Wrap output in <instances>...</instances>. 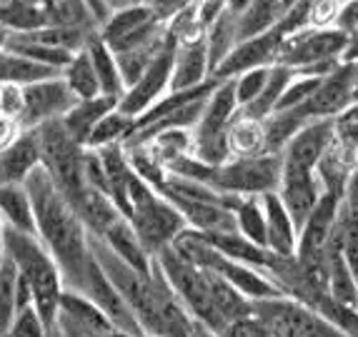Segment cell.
<instances>
[{"label": "cell", "mask_w": 358, "mask_h": 337, "mask_svg": "<svg viewBox=\"0 0 358 337\" xmlns=\"http://www.w3.org/2000/svg\"><path fill=\"white\" fill-rule=\"evenodd\" d=\"M25 190H28L33 215H36V235L58 265L63 290L83 295L88 267L93 262L88 230L43 167L30 172V178L25 180Z\"/></svg>", "instance_id": "1"}, {"label": "cell", "mask_w": 358, "mask_h": 337, "mask_svg": "<svg viewBox=\"0 0 358 337\" xmlns=\"http://www.w3.org/2000/svg\"><path fill=\"white\" fill-rule=\"evenodd\" d=\"M0 245H3V255L15 265L20 278L28 283L30 295H33V308L41 315L43 325L53 330L55 317H58L60 292H63V278H60L55 260L36 235L18 232L13 227L3 230Z\"/></svg>", "instance_id": "2"}, {"label": "cell", "mask_w": 358, "mask_h": 337, "mask_svg": "<svg viewBox=\"0 0 358 337\" xmlns=\"http://www.w3.org/2000/svg\"><path fill=\"white\" fill-rule=\"evenodd\" d=\"M128 200H131L128 223L133 225L138 240L150 257L171 248L176 237L185 230V223L178 210L158 190H153L148 183L138 178L136 172L128 185Z\"/></svg>", "instance_id": "3"}, {"label": "cell", "mask_w": 358, "mask_h": 337, "mask_svg": "<svg viewBox=\"0 0 358 337\" xmlns=\"http://www.w3.org/2000/svg\"><path fill=\"white\" fill-rule=\"evenodd\" d=\"M38 137V150H41V167L45 170L58 193L68 200V205L83 195V190L88 188L83 180V153L76 140L66 133V128L60 125V120L45 123L36 128Z\"/></svg>", "instance_id": "4"}, {"label": "cell", "mask_w": 358, "mask_h": 337, "mask_svg": "<svg viewBox=\"0 0 358 337\" xmlns=\"http://www.w3.org/2000/svg\"><path fill=\"white\" fill-rule=\"evenodd\" d=\"M346 36L338 28L316 30L301 28L283 38L275 66H283L303 75H329L343 58Z\"/></svg>", "instance_id": "5"}, {"label": "cell", "mask_w": 358, "mask_h": 337, "mask_svg": "<svg viewBox=\"0 0 358 337\" xmlns=\"http://www.w3.org/2000/svg\"><path fill=\"white\" fill-rule=\"evenodd\" d=\"M238 103L233 93L231 80H218L213 93L208 95L203 107V115L193 128V158H198L206 165L221 167L231 160L228 148V125L238 115Z\"/></svg>", "instance_id": "6"}, {"label": "cell", "mask_w": 358, "mask_h": 337, "mask_svg": "<svg viewBox=\"0 0 358 337\" xmlns=\"http://www.w3.org/2000/svg\"><path fill=\"white\" fill-rule=\"evenodd\" d=\"M281 172V155L263 153L253 158H231L215 167L213 188L236 197H263L278 190Z\"/></svg>", "instance_id": "7"}, {"label": "cell", "mask_w": 358, "mask_h": 337, "mask_svg": "<svg viewBox=\"0 0 358 337\" xmlns=\"http://www.w3.org/2000/svg\"><path fill=\"white\" fill-rule=\"evenodd\" d=\"M253 317H258L275 337H343L313 310L291 297L251 302Z\"/></svg>", "instance_id": "8"}, {"label": "cell", "mask_w": 358, "mask_h": 337, "mask_svg": "<svg viewBox=\"0 0 358 337\" xmlns=\"http://www.w3.org/2000/svg\"><path fill=\"white\" fill-rule=\"evenodd\" d=\"M98 36L103 38V43L113 53H126V50H133V47L161 43L168 36V30L166 23L155 20L153 13L143 3H138V6L110 13L98 25Z\"/></svg>", "instance_id": "9"}, {"label": "cell", "mask_w": 358, "mask_h": 337, "mask_svg": "<svg viewBox=\"0 0 358 337\" xmlns=\"http://www.w3.org/2000/svg\"><path fill=\"white\" fill-rule=\"evenodd\" d=\"M173 58H176V40L168 36L161 47V53L155 55V60L148 66V70L138 77V83H133L126 93L120 95L118 110L131 115V118H141L148 107H153L155 103L161 100L163 95L171 90Z\"/></svg>", "instance_id": "10"}, {"label": "cell", "mask_w": 358, "mask_h": 337, "mask_svg": "<svg viewBox=\"0 0 358 337\" xmlns=\"http://www.w3.org/2000/svg\"><path fill=\"white\" fill-rule=\"evenodd\" d=\"M358 88V60H341L338 66L321 77V85L310 100L301 105L308 120H334L356 98Z\"/></svg>", "instance_id": "11"}, {"label": "cell", "mask_w": 358, "mask_h": 337, "mask_svg": "<svg viewBox=\"0 0 358 337\" xmlns=\"http://www.w3.org/2000/svg\"><path fill=\"white\" fill-rule=\"evenodd\" d=\"M76 103V95L68 90L60 75L28 85L23 88V112L18 118L20 130H36L41 125L60 120Z\"/></svg>", "instance_id": "12"}, {"label": "cell", "mask_w": 358, "mask_h": 337, "mask_svg": "<svg viewBox=\"0 0 358 337\" xmlns=\"http://www.w3.org/2000/svg\"><path fill=\"white\" fill-rule=\"evenodd\" d=\"M281 43H283L281 28H273V30H268V33H263V36L241 40L238 45L231 50V55L215 68L213 77L215 80H233V77H238L241 73H245V70L275 66Z\"/></svg>", "instance_id": "13"}, {"label": "cell", "mask_w": 358, "mask_h": 337, "mask_svg": "<svg viewBox=\"0 0 358 337\" xmlns=\"http://www.w3.org/2000/svg\"><path fill=\"white\" fill-rule=\"evenodd\" d=\"M83 295L110 320V325H113L115 330L126 332V335H131V337H143V330L138 325L133 310L128 308V302L123 300V295L110 285V280L103 275V270L96 265V260L90 262V267H88Z\"/></svg>", "instance_id": "14"}, {"label": "cell", "mask_w": 358, "mask_h": 337, "mask_svg": "<svg viewBox=\"0 0 358 337\" xmlns=\"http://www.w3.org/2000/svg\"><path fill=\"white\" fill-rule=\"evenodd\" d=\"M334 140V120H310L281 153L283 170H316L318 160Z\"/></svg>", "instance_id": "15"}, {"label": "cell", "mask_w": 358, "mask_h": 337, "mask_svg": "<svg viewBox=\"0 0 358 337\" xmlns=\"http://www.w3.org/2000/svg\"><path fill=\"white\" fill-rule=\"evenodd\" d=\"M275 195L281 197L293 225L301 230L308 215L316 210L318 200L323 197V188L316 178V170H283Z\"/></svg>", "instance_id": "16"}, {"label": "cell", "mask_w": 358, "mask_h": 337, "mask_svg": "<svg viewBox=\"0 0 358 337\" xmlns=\"http://www.w3.org/2000/svg\"><path fill=\"white\" fill-rule=\"evenodd\" d=\"M36 167H41L36 130H23L8 148L0 150V188L3 185H25V180Z\"/></svg>", "instance_id": "17"}, {"label": "cell", "mask_w": 358, "mask_h": 337, "mask_svg": "<svg viewBox=\"0 0 358 337\" xmlns=\"http://www.w3.org/2000/svg\"><path fill=\"white\" fill-rule=\"evenodd\" d=\"M356 165H358V150L334 137L316 165V178L321 183L323 193H329V195L341 200Z\"/></svg>", "instance_id": "18"}, {"label": "cell", "mask_w": 358, "mask_h": 337, "mask_svg": "<svg viewBox=\"0 0 358 337\" xmlns=\"http://www.w3.org/2000/svg\"><path fill=\"white\" fill-rule=\"evenodd\" d=\"M210 80V63L206 40L198 38L191 43H176L173 73H171V90H191Z\"/></svg>", "instance_id": "19"}, {"label": "cell", "mask_w": 358, "mask_h": 337, "mask_svg": "<svg viewBox=\"0 0 358 337\" xmlns=\"http://www.w3.org/2000/svg\"><path fill=\"white\" fill-rule=\"evenodd\" d=\"M58 317L66 320L68 325H73L76 330H80L85 337H108L115 332V327L110 325V320H108L88 297L73 290L60 292Z\"/></svg>", "instance_id": "20"}, {"label": "cell", "mask_w": 358, "mask_h": 337, "mask_svg": "<svg viewBox=\"0 0 358 337\" xmlns=\"http://www.w3.org/2000/svg\"><path fill=\"white\" fill-rule=\"evenodd\" d=\"M261 202L266 213V248L281 257H293L299 245V227L293 225L281 197L271 193V195H263Z\"/></svg>", "instance_id": "21"}, {"label": "cell", "mask_w": 358, "mask_h": 337, "mask_svg": "<svg viewBox=\"0 0 358 337\" xmlns=\"http://www.w3.org/2000/svg\"><path fill=\"white\" fill-rule=\"evenodd\" d=\"M118 107L115 98H108V95H98V98H90V100H78L71 110L60 118V125L66 128V133L73 140L85 148L88 145L90 133L96 130V125L106 118L108 112Z\"/></svg>", "instance_id": "22"}, {"label": "cell", "mask_w": 358, "mask_h": 337, "mask_svg": "<svg viewBox=\"0 0 358 337\" xmlns=\"http://www.w3.org/2000/svg\"><path fill=\"white\" fill-rule=\"evenodd\" d=\"M101 240L113 250L128 267H133V270L141 272V275H148L150 272L153 257L145 253V248L141 245V240H138L136 230H133V225L128 223L126 218L115 220V223L103 232Z\"/></svg>", "instance_id": "23"}, {"label": "cell", "mask_w": 358, "mask_h": 337, "mask_svg": "<svg viewBox=\"0 0 358 337\" xmlns=\"http://www.w3.org/2000/svg\"><path fill=\"white\" fill-rule=\"evenodd\" d=\"M203 237L218 253L226 255L228 260H236L245 267H253V270L263 272V275H268V267L273 265L275 255L271 250L248 243L238 232H221V235H203Z\"/></svg>", "instance_id": "24"}, {"label": "cell", "mask_w": 358, "mask_h": 337, "mask_svg": "<svg viewBox=\"0 0 358 337\" xmlns=\"http://www.w3.org/2000/svg\"><path fill=\"white\" fill-rule=\"evenodd\" d=\"M286 15L281 0H253L251 6L236 15V28H238V43L248 40L268 33V30L278 28Z\"/></svg>", "instance_id": "25"}, {"label": "cell", "mask_w": 358, "mask_h": 337, "mask_svg": "<svg viewBox=\"0 0 358 337\" xmlns=\"http://www.w3.org/2000/svg\"><path fill=\"white\" fill-rule=\"evenodd\" d=\"M85 53H88L90 63H93V70H96V75H98L101 93L108 95V98L120 100V95L126 93V85H123V77H120L113 50L103 43V38L98 36V30L88 38V43H85Z\"/></svg>", "instance_id": "26"}, {"label": "cell", "mask_w": 358, "mask_h": 337, "mask_svg": "<svg viewBox=\"0 0 358 337\" xmlns=\"http://www.w3.org/2000/svg\"><path fill=\"white\" fill-rule=\"evenodd\" d=\"M60 73L48 66H41L36 60L23 58L18 53L3 50L0 55V85H18V88H28V85L43 83L50 77H58Z\"/></svg>", "instance_id": "27"}, {"label": "cell", "mask_w": 358, "mask_h": 337, "mask_svg": "<svg viewBox=\"0 0 358 337\" xmlns=\"http://www.w3.org/2000/svg\"><path fill=\"white\" fill-rule=\"evenodd\" d=\"M0 215H3L6 227L36 235V215H33L25 185H3L0 188Z\"/></svg>", "instance_id": "28"}, {"label": "cell", "mask_w": 358, "mask_h": 337, "mask_svg": "<svg viewBox=\"0 0 358 337\" xmlns=\"http://www.w3.org/2000/svg\"><path fill=\"white\" fill-rule=\"evenodd\" d=\"M310 123L303 115L301 107H291V110H275L268 118L263 120V137H266V153L281 155L283 148L293 140V135Z\"/></svg>", "instance_id": "29"}, {"label": "cell", "mask_w": 358, "mask_h": 337, "mask_svg": "<svg viewBox=\"0 0 358 337\" xmlns=\"http://www.w3.org/2000/svg\"><path fill=\"white\" fill-rule=\"evenodd\" d=\"M228 148H231V158H253L266 153L263 120L248 118L238 110V115L228 125Z\"/></svg>", "instance_id": "30"}, {"label": "cell", "mask_w": 358, "mask_h": 337, "mask_svg": "<svg viewBox=\"0 0 358 337\" xmlns=\"http://www.w3.org/2000/svg\"><path fill=\"white\" fill-rule=\"evenodd\" d=\"M206 50H208V63H210V77H213L215 68L221 66L223 60L231 55V50L238 45V28H236V13L226 10L208 25L206 30Z\"/></svg>", "instance_id": "31"}, {"label": "cell", "mask_w": 358, "mask_h": 337, "mask_svg": "<svg viewBox=\"0 0 358 337\" xmlns=\"http://www.w3.org/2000/svg\"><path fill=\"white\" fill-rule=\"evenodd\" d=\"M60 77H63V83L68 85V90L76 95V100H90V98L103 95L98 75H96V70H93V63H90L88 53H85V47L80 53L73 55L71 63L60 73Z\"/></svg>", "instance_id": "32"}, {"label": "cell", "mask_w": 358, "mask_h": 337, "mask_svg": "<svg viewBox=\"0 0 358 337\" xmlns=\"http://www.w3.org/2000/svg\"><path fill=\"white\" fill-rule=\"evenodd\" d=\"M293 77H296V73L288 70V68L283 66H271V73H268V80H266V85H263L261 95H258L256 100L251 103L248 107H243V115H248V118H256V120H266L271 115V112L278 107V100H281V95L286 93L288 83H291Z\"/></svg>", "instance_id": "33"}, {"label": "cell", "mask_w": 358, "mask_h": 337, "mask_svg": "<svg viewBox=\"0 0 358 337\" xmlns=\"http://www.w3.org/2000/svg\"><path fill=\"white\" fill-rule=\"evenodd\" d=\"M308 310L323 317L334 327L336 332H341L343 337H358V310L346 302H338L329 295V292H321L316 300L310 302Z\"/></svg>", "instance_id": "34"}, {"label": "cell", "mask_w": 358, "mask_h": 337, "mask_svg": "<svg viewBox=\"0 0 358 337\" xmlns=\"http://www.w3.org/2000/svg\"><path fill=\"white\" fill-rule=\"evenodd\" d=\"M233 218H236V232L241 237L258 248H266V213L261 197H241L238 205L233 207Z\"/></svg>", "instance_id": "35"}, {"label": "cell", "mask_w": 358, "mask_h": 337, "mask_svg": "<svg viewBox=\"0 0 358 337\" xmlns=\"http://www.w3.org/2000/svg\"><path fill=\"white\" fill-rule=\"evenodd\" d=\"M133 128H136V118H131V115H126V112H120L115 107L96 125V130L90 133L85 148L101 150L108 148V145H120V142H126L133 135Z\"/></svg>", "instance_id": "36"}, {"label": "cell", "mask_w": 358, "mask_h": 337, "mask_svg": "<svg viewBox=\"0 0 358 337\" xmlns=\"http://www.w3.org/2000/svg\"><path fill=\"white\" fill-rule=\"evenodd\" d=\"M45 20L58 28H98L96 15L83 0H45Z\"/></svg>", "instance_id": "37"}, {"label": "cell", "mask_w": 358, "mask_h": 337, "mask_svg": "<svg viewBox=\"0 0 358 337\" xmlns=\"http://www.w3.org/2000/svg\"><path fill=\"white\" fill-rule=\"evenodd\" d=\"M133 145H136V142H133ZM145 145H148L150 153L168 167L178 158H185V155L193 153V130H183V128L161 130V133H155L153 137H148Z\"/></svg>", "instance_id": "38"}, {"label": "cell", "mask_w": 358, "mask_h": 337, "mask_svg": "<svg viewBox=\"0 0 358 337\" xmlns=\"http://www.w3.org/2000/svg\"><path fill=\"white\" fill-rule=\"evenodd\" d=\"M331 243L336 245V250L341 253L343 262L348 265V270L353 272V278L358 283V215H351L348 210L338 207Z\"/></svg>", "instance_id": "39"}, {"label": "cell", "mask_w": 358, "mask_h": 337, "mask_svg": "<svg viewBox=\"0 0 358 337\" xmlns=\"http://www.w3.org/2000/svg\"><path fill=\"white\" fill-rule=\"evenodd\" d=\"M18 315V270L3 255L0 262V337H6Z\"/></svg>", "instance_id": "40"}, {"label": "cell", "mask_w": 358, "mask_h": 337, "mask_svg": "<svg viewBox=\"0 0 358 337\" xmlns=\"http://www.w3.org/2000/svg\"><path fill=\"white\" fill-rule=\"evenodd\" d=\"M166 38H163L161 43H153V45L133 47V50H126V53H113L115 55V63H118L120 77H123V85H126V90L131 88L133 83H138V77L148 70V66L155 60V55L161 53V47H163V43H166Z\"/></svg>", "instance_id": "41"}, {"label": "cell", "mask_w": 358, "mask_h": 337, "mask_svg": "<svg viewBox=\"0 0 358 337\" xmlns=\"http://www.w3.org/2000/svg\"><path fill=\"white\" fill-rule=\"evenodd\" d=\"M268 73H271V68H256V70H245V73H241L238 77L231 80L233 93H236V103H238L241 110L251 105L258 95H261L263 85L268 80Z\"/></svg>", "instance_id": "42"}, {"label": "cell", "mask_w": 358, "mask_h": 337, "mask_svg": "<svg viewBox=\"0 0 358 337\" xmlns=\"http://www.w3.org/2000/svg\"><path fill=\"white\" fill-rule=\"evenodd\" d=\"M341 8H343V0H306V28H336Z\"/></svg>", "instance_id": "43"}, {"label": "cell", "mask_w": 358, "mask_h": 337, "mask_svg": "<svg viewBox=\"0 0 358 337\" xmlns=\"http://www.w3.org/2000/svg\"><path fill=\"white\" fill-rule=\"evenodd\" d=\"M6 337H50V330L43 325L41 315L30 305V308L20 310V313L15 315V320H13V325Z\"/></svg>", "instance_id": "44"}, {"label": "cell", "mask_w": 358, "mask_h": 337, "mask_svg": "<svg viewBox=\"0 0 358 337\" xmlns=\"http://www.w3.org/2000/svg\"><path fill=\"white\" fill-rule=\"evenodd\" d=\"M334 137L358 150V100L334 118Z\"/></svg>", "instance_id": "45"}, {"label": "cell", "mask_w": 358, "mask_h": 337, "mask_svg": "<svg viewBox=\"0 0 358 337\" xmlns=\"http://www.w3.org/2000/svg\"><path fill=\"white\" fill-rule=\"evenodd\" d=\"M221 337H275V335L268 330V327L263 325L261 320L253 317V313H251L248 317L231 322V325L226 327V332H223Z\"/></svg>", "instance_id": "46"}, {"label": "cell", "mask_w": 358, "mask_h": 337, "mask_svg": "<svg viewBox=\"0 0 358 337\" xmlns=\"http://www.w3.org/2000/svg\"><path fill=\"white\" fill-rule=\"evenodd\" d=\"M196 0H143V6L153 13L155 20H161V23H171V20L183 13L185 8H191Z\"/></svg>", "instance_id": "47"}, {"label": "cell", "mask_w": 358, "mask_h": 337, "mask_svg": "<svg viewBox=\"0 0 358 337\" xmlns=\"http://www.w3.org/2000/svg\"><path fill=\"white\" fill-rule=\"evenodd\" d=\"M23 112V88L18 85H0V115L18 120Z\"/></svg>", "instance_id": "48"}, {"label": "cell", "mask_w": 358, "mask_h": 337, "mask_svg": "<svg viewBox=\"0 0 358 337\" xmlns=\"http://www.w3.org/2000/svg\"><path fill=\"white\" fill-rule=\"evenodd\" d=\"M336 28H338L343 36L358 33V0H343V8H341L338 25H336Z\"/></svg>", "instance_id": "49"}, {"label": "cell", "mask_w": 358, "mask_h": 337, "mask_svg": "<svg viewBox=\"0 0 358 337\" xmlns=\"http://www.w3.org/2000/svg\"><path fill=\"white\" fill-rule=\"evenodd\" d=\"M20 125L18 120H13V118H6V115H0V150L8 148L15 137L20 135Z\"/></svg>", "instance_id": "50"}, {"label": "cell", "mask_w": 358, "mask_h": 337, "mask_svg": "<svg viewBox=\"0 0 358 337\" xmlns=\"http://www.w3.org/2000/svg\"><path fill=\"white\" fill-rule=\"evenodd\" d=\"M83 3L90 8V13H93V15H96L98 25H101L103 20L108 18V10H106V6H103V0H83Z\"/></svg>", "instance_id": "51"}, {"label": "cell", "mask_w": 358, "mask_h": 337, "mask_svg": "<svg viewBox=\"0 0 358 337\" xmlns=\"http://www.w3.org/2000/svg\"><path fill=\"white\" fill-rule=\"evenodd\" d=\"M141 0H103V6H106L108 15L115 10H123V8H131V6H138Z\"/></svg>", "instance_id": "52"}, {"label": "cell", "mask_w": 358, "mask_h": 337, "mask_svg": "<svg viewBox=\"0 0 358 337\" xmlns=\"http://www.w3.org/2000/svg\"><path fill=\"white\" fill-rule=\"evenodd\" d=\"M251 3H253V0H226V8L231 13H236V15H238V13L243 10V8L251 6Z\"/></svg>", "instance_id": "53"}, {"label": "cell", "mask_w": 358, "mask_h": 337, "mask_svg": "<svg viewBox=\"0 0 358 337\" xmlns=\"http://www.w3.org/2000/svg\"><path fill=\"white\" fill-rule=\"evenodd\" d=\"M6 43H8V30L0 25V55H3V50H6Z\"/></svg>", "instance_id": "54"}, {"label": "cell", "mask_w": 358, "mask_h": 337, "mask_svg": "<svg viewBox=\"0 0 358 337\" xmlns=\"http://www.w3.org/2000/svg\"><path fill=\"white\" fill-rule=\"evenodd\" d=\"M281 3H283V8H286V13H288V10H291V8H296V6H299L301 0H281Z\"/></svg>", "instance_id": "55"}, {"label": "cell", "mask_w": 358, "mask_h": 337, "mask_svg": "<svg viewBox=\"0 0 358 337\" xmlns=\"http://www.w3.org/2000/svg\"><path fill=\"white\" fill-rule=\"evenodd\" d=\"M108 337H131V335H126V332H120V330H115L113 335H108Z\"/></svg>", "instance_id": "56"}, {"label": "cell", "mask_w": 358, "mask_h": 337, "mask_svg": "<svg viewBox=\"0 0 358 337\" xmlns=\"http://www.w3.org/2000/svg\"><path fill=\"white\" fill-rule=\"evenodd\" d=\"M3 230H6V223H3V215H0V240H3Z\"/></svg>", "instance_id": "57"}, {"label": "cell", "mask_w": 358, "mask_h": 337, "mask_svg": "<svg viewBox=\"0 0 358 337\" xmlns=\"http://www.w3.org/2000/svg\"><path fill=\"white\" fill-rule=\"evenodd\" d=\"M0 262H3V245H0Z\"/></svg>", "instance_id": "58"}, {"label": "cell", "mask_w": 358, "mask_h": 337, "mask_svg": "<svg viewBox=\"0 0 358 337\" xmlns=\"http://www.w3.org/2000/svg\"><path fill=\"white\" fill-rule=\"evenodd\" d=\"M210 3H226V0H210Z\"/></svg>", "instance_id": "59"}, {"label": "cell", "mask_w": 358, "mask_h": 337, "mask_svg": "<svg viewBox=\"0 0 358 337\" xmlns=\"http://www.w3.org/2000/svg\"><path fill=\"white\" fill-rule=\"evenodd\" d=\"M358 100V88H356V98H353V103H356Z\"/></svg>", "instance_id": "60"}, {"label": "cell", "mask_w": 358, "mask_h": 337, "mask_svg": "<svg viewBox=\"0 0 358 337\" xmlns=\"http://www.w3.org/2000/svg\"><path fill=\"white\" fill-rule=\"evenodd\" d=\"M353 308H356V310H358V297H356V305H353Z\"/></svg>", "instance_id": "61"}, {"label": "cell", "mask_w": 358, "mask_h": 337, "mask_svg": "<svg viewBox=\"0 0 358 337\" xmlns=\"http://www.w3.org/2000/svg\"><path fill=\"white\" fill-rule=\"evenodd\" d=\"M143 337H155V335H143Z\"/></svg>", "instance_id": "62"}, {"label": "cell", "mask_w": 358, "mask_h": 337, "mask_svg": "<svg viewBox=\"0 0 358 337\" xmlns=\"http://www.w3.org/2000/svg\"><path fill=\"white\" fill-rule=\"evenodd\" d=\"M141 3H143V0H141Z\"/></svg>", "instance_id": "63"}]
</instances>
